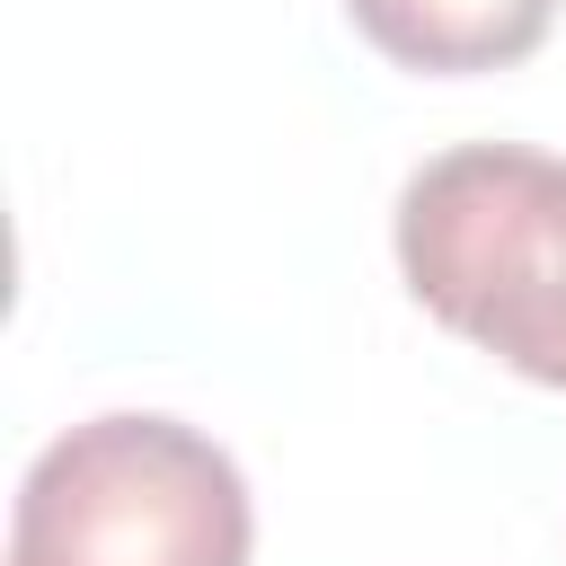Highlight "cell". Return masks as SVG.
Returning <instances> with one entry per match:
<instances>
[{
    "instance_id": "1",
    "label": "cell",
    "mask_w": 566,
    "mask_h": 566,
    "mask_svg": "<svg viewBox=\"0 0 566 566\" xmlns=\"http://www.w3.org/2000/svg\"><path fill=\"white\" fill-rule=\"evenodd\" d=\"M389 239L407 292L451 336L539 389H566V159L460 142L398 186Z\"/></svg>"
},
{
    "instance_id": "2",
    "label": "cell",
    "mask_w": 566,
    "mask_h": 566,
    "mask_svg": "<svg viewBox=\"0 0 566 566\" xmlns=\"http://www.w3.org/2000/svg\"><path fill=\"white\" fill-rule=\"evenodd\" d=\"M239 460L177 416H88L35 451L9 504V566H248Z\"/></svg>"
},
{
    "instance_id": "3",
    "label": "cell",
    "mask_w": 566,
    "mask_h": 566,
    "mask_svg": "<svg viewBox=\"0 0 566 566\" xmlns=\"http://www.w3.org/2000/svg\"><path fill=\"white\" fill-rule=\"evenodd\" d=\"M371 53L424 80H469V71H513L548 44L557 0H345Z\"/></svg>"
}]
</instances>
